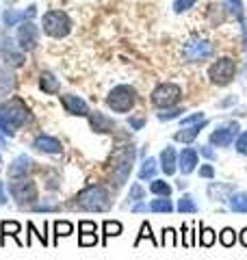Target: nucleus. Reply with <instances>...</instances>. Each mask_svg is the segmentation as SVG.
I'll list each match as a JSON object with an SVG mask.
<instances>
[{"label": "nucleus", "instance_id": "8", "mask_svg": "<svg viewBox=\"0 0 247 260\" xmlns=\"http://www.w3.org/2000/svg\"><path fill=\"white\" fill-rule=\"evenodd\" d=\"M241 135V124H238L236 119H228V121H221V124L212 130L208 141L210 145H215V148H230L236 137Z\"/></svg>", "mask_w": 247, "mask_h": 260}, {"label": "nucleus", "instance_id": "46", "mask_svg": "<svg viewBox=\"0 0 247 260\" xmlns=\"http://www.w3.org/2000/svg\"><path fill=\"white\" fill-rule=\"evenodd\" d=\"M0 133L7 135V137H13V133H15V130H13V128H11V126L3 119V115H0Z\"/></svg>", "mask_w": 247, "mask_h": 260}, {"label": "nucleus", "instance_id": "32", "mask_svg": "<svg viewBox=\"0 0 247 260\" xmlns=\"http://www.w3.org/2000/svg\"><path fill=\"white\" fill-rule=\"evenodd\" d=\"M219 241L224 247H232L236 243V232L232 230V228H224V230L219 232Z\"/></svg>", "mask_w": 247, "mask_h": 260}, {"label": "nucleus", "instance_id": "30", "mask_svg": "<svg viewBox=\"0 0 247 260\" xmlns=\"http://www.w3.org/2000/svg\"><path fill=\"white\" fill-rule=\"evenodd\" d=\"M215 239H217V234H215V230L212 228H202L200 230V245H204V247H212L215 245Z\"/></svg>", "mask_w": 247, "mask_h": 260}, {"label": "nucleus", "instance_id": "40", "mask_svg": "<svg viewBox=\"0 0 247 260\" xmlns=\"http://www.w3.org/2000/svg\"><path fill=\"white\" fill-rule=\"evenodd\" d=\"M234 148H236V152L241 154V156H247V130H243V133L236 137V145H234Z\"/></svg>", "mask_w": 247, "mask_h": 260}, {"label": "nucleus", "instance_id": "34", "mask_svg": "<svg viewBox=\"0 0 247 260\" xmlns=\"http://www.w3.org/2000/svg\"><path fill=\"white\" fill-rule=\"evenodd\" d=\"M3 237H18V232H20V223L18 221H3Z\"/></svg>", "mask_w": 247, "mask_h": 260}, {"label": "nucleus", "instance_id": "28", "mask_svg": "<svg viewBox=\"0 0 247 260\" xmlns=\"http://www.w3.org/2000/svg\"><path fill=\"white\" fill-rule=\"evenodd\" d=\"M176 208H178V213H197V204H195L193 195H182L178 200Z\"/></svg>", "mask_w": 247, "mask_h": 260}, {"label": "nucleus", "instance_id": "31", "mask_svg": "<svg viewBox=\"0 0 247 260\" xmlns=\"http://www.w3.org/2000/svg\"><path fill=\"white\" fill-rule=\"evenodd\" d=\"M121 223L119 221H104L102 223V232H104V239H111V237H119L121 234Z\"/></svg>", "mask_w": 247, "mask_h": 260}, {"label": "nucleus", "instance_id": "26", "mask_svg": "<svg viewBox=\"0 0 247 260\" xmlns=\"http://www.w3.org/2000/svg\"><path fill=\"white\" fill-rule=\"evenodd\" d=\"M3 22H5V26H7V28L18 26V24H22V22H24V11L7 9V11H5V15H3Z\"/></svg>", "mask_w": 247, "mask_h": 260}, {"label": "nucleus", "instance_id": "4", "mask_svg": "<svg viewBox=\"0 0 247 260\" xmlns=\"http://www.w3.org/2000/svg\"><path fill=\"white\" fill-rule=\"evenodd\" d=\"M72 18L61 9H50L41 15V28L48 37L52 39H63L72 32Z\"/></svg>", "mask_w": 247, "mask_h": 260}, {"label": "nucleus", "instance_id": "44", "mask_svg": "<svg viewBox=\"0 0 247 260\" xmlns=\"http://www.w3.org/2000/svg\"><path fill=\"white\" fill-rule=\"evenodd\" d=\"M197 152H200L204 158H208V160H215L217 158V154H215V150H212V145H200Z\"/></svg>", "mask_w": 247, "mask_h": 260}, {"label": "nucleus", "instance_id": "48", "mask_svg": "<svg viewBox=\"0 0 247 260\" xmlns=\"http://www.w3.org/2000/svg\"><path fill=\"white\" fill-rule=\"evenodd\" d=\"M236 102H238V98H236V95H230V98H226V100L219 102V107L226 109V107H230V104H236Z\"/></svg>", "mask_w": 247, "mask_h": 260}, {"label": "nucleus", "instance_id": "25", "mask_svg": "<svg viewBox=\"0 0 247 260\" xmlns=\"http://www.w3.org/2000/svg\"><path fill=\"white\" fill-rule=\"evenodd\" d=\"M176 206L171 204L169 198H159V200H152L150 204H147V210H152V213H171Z\"/></svg>", "mask_w": 247, "mask_h": 260}, {"label": "nucleus", "instance_id": "5", "mask_svg": "<svg viewBox=\"0 0 247 260\" xmlns=\"http://www.w3.org/2000/svg\"><path fill=\"white\" fill-rule=\"evenodd\" d=\"M137 102V91L130 85H117L113 87L106 95V107L113 113H128Z\"/></svg>", "mask_w": 247, "mask_h": 260}, {"label": "nucleus", "instance_id": "10", "mask_svg": "<svg viewBox=\"0 0 247 260\" xmlns=\"http://www.w3.org/2000/svg\"><path fill=\"white\" fill-rule=\"evenodd\" d=\"M9 191H11V198L18 202L20 206L35 204V202H37V186H35V182H33V180H28V178L11 180Z\"/></svg>", "mask_w": 247, "mask_h": 260}, {"label": "nucleus", "instance_id": "12", "mask_svg": "<svg viewBox=\"0 0 247 260\" xmlns=\"http://www.w3.org/2000/svg\"><path fill=\"white\" fill-rule=\"evenodd\" d=\"M39 44V28L33 24V20H24L22 24H18V46L24 52L33 50Z\"/></svg>", "mask_w": 247, "mask_h": 260}, {"label": "nucleus", "instance_id": "47", "mask_svg": "<svg viewBox=\"0 0 247 260\" xmlns=\"http://www.w3.org/2000/svg\"><path fill=\"white\" fill-rule=\"evenodd\" d=\"M78 230H80V234H87V232H96V223H94V221H82V223L78 225Z\"/></svg>", "mask_w": 247, "mask_h": 260}, {"label": "nucleus", "instance_id": "41", "mask_svg": "<svg viewBox=\"0 0 247 260\" xmlns=\"http://www.w3.org/2000/svg\"><path fill=\"white\" fill-rule=\"evenodd\" d=\"M180 113H184L182 109H165L163 113H159V119L161 121H169V119H176V117H180Z\"/></svg>", "mask_w": 247, "mask_h": 260}, {"label": "nucleus", "instance_id": "49", "mask_svg": "<svg viewBox=\"0 0 247 260\" xmlns=\"http://www.w3.org/2000/svg\"><path fill=\"white\" fill-rule=\"evenodd\" d=\"M7 204V195H5V184L3 180H0V206H5Z\"/></svg>", "mask_w": 247, "mask_h": 260}, {"label": "nucleus", "instance_id": "19", "mask_svg": "<svg viewBox=\"0 0 247 260\" xmlns=\"http://www.w3.org/2000/svg\"><path fill=\"white\" fill-rule=\"evenodd\" d=\"M39 89L46 95H52V93H59L61 83H59V78H56L52 72H41V76H39Z\"/></svg>", "mask_w": 247, "mask_h": 260}, {"label": "nucleus", "instance_id": "37", "mask_svg": "<svg viewBox=\"0 0 247 260\" xmlns=\"http://www.w3.org/2000/svg\"><path fill=\"white\" fill-rule=\"evenodd\" d=\"M98 243V234L96 232H87V234H80L78 237V245L80 247H91Z\"/></svg>", "mask_w": 247, "mask_h": 260}, {"label": "nucleus", "instance_id": "11", "mask_svg": "<svg viewBox=\"0 0 247 260\" xmlns=\"http://www.w3.org/2000/svg\"><path fill=\"white\" fill-rule=\"evenodd\" d=\"M0 59L13 65V68H20V65H24V50L20 46H15L13 39L0 35Z\"/></svg>", "mask_w": 247, "mask_h": 260}, {"label": "nucleus", "instance_id": "1", "mask_svg": "<svg viewBox=\"0 0 247 260\" xmlns=\"http://www.w3.org/2000/svg\"><path fill=\"white\" fill-rule=\"evenodd\" d=\"M74 206L91 213H104L111 208V195L102 184H89L74 198Z\"/></svg>", "mask_w": 247, "mask_h": 260}, {"label": "nucleus", "instance_id": "36", "mask_svg": "<svg viewBox=\"0 0 247 260\" xmlns=\"http://www.w3.org/2000/svg\"><path fill=\"white\" fill-rule=\"evenodd\" d=\"M195 5H197V0H176L171 9H174L176 13H184V11H189V9H193Z\"/></svg>", "mask_w": 247, "mask_h": 260}, {"label": "nucleus", "instance_id": "50", "mask_svg": "<svg viewBox=\"0 0 247 260\" xmlns=\"http://www.w3.org/2000/svg\"><path fill=\"white\" fill-rule=\"evenodd\" d=\"M135 213H143V210H147V206L143 204V202H135V206H133Z\"/></svg>", "mask_w": 247, "mask_h": 260}, {"label": "nucleus", "instance_id": "22", "mask_svg": "<svg viewBox=\"0 0 247 260\" xmlns=\"http://www.w3.org/2000/svg\"><path fill=\"white\" fill-rule=\"evenodd\" d=\"M208 124V121H200V124H193V126H182V130H178V133L174 135V139L180 141V143H191L197 135H200V130Z\"/></svg>", "mask_w": 247, "mask_h": 260}, {"label": "nucleus", "instance_id": "2", "mask_svg": "<svg viewBox=\"0 0 247 260\" xmlns=\"http://www.w3.org/2000/svg\"><path fill=\"white\" fill-rule=\"evenodd\" d=\"M212 54H215V44H212L208 37L200 35V32L187 37L182 48H180V56H182L184 63H204V61H208Z\"/></svg>", "mask_w": 247, "mask_h": 260}, {"label": "nucleus", "instance_id": "14", "mask_svg": "<svg viewBox=\"0 0 247 260\" xmlns=\"http://www.w3.org/2000/svg\"><path fill=\"white\" fill-rule=\"evenodd\" d=\"M33 167H35V160H33L30 156H26V154H20L18 158H13L7 174H9L11 180H20V178H26L33 172Z\"/></svg>", "mask_w": 247, "mask_h": 260}, {"label": "nucleus", "instance_id": "23", "mask_svg": "<svg viewBox=\"0 0 247 260\" xmlns=\"http://www.w3.org/2000/svg\"><path fill=\"white\" fill-rule=\"evenodd\" d=\"M230 210L232 213H247V193L245 191H234L228 200Z\"/></svg>", "mask_w": 247, "mask_h": 260}, {"label": "nucleus", "instance_id": "42", "mask_svg": "<svg viewBox=\"0 0 247 260\" xmlns=\"http://www.w3.org/2000/svg\"><path fill=\"white\" fill-rule=\"evenodd\" d=\"M204 119H206L204 113H191V115H187V117L180 119V124H182V126H193V124H200V121H204Z\"/></svg>", "mask_w": 247, "mask_h": 260}, {"label": "nucleus", "instance_id": "20", "mask_svg": "<svg viewBox=\"0 0 247 260\" xmlns=\"http://www.w3.org/2000/svg\"><path fill=\"white\" fill-rule=\"evenodd\" d=\"M176 167H178V158H176V150L171 148V145H167L163 152H161V169H163V174H167L171 176L176 172Z\"/></svg>", "mask_w": 247, "mask_h": 260}, {"label": "nucleus", "instance_id": "52", "mask_svg": "<svg viewBox=\"0 0 247 260\" xmlns=\"http://www.w3.org/2000/svg\"><path fill=\"white\" fill-rule=\"evenodd\" d=\"M178 189H187V182L184 180H178Z\"/></svg>", "mask_w": 247, "mask_h": 260}, {"label": "nucleus", "instance_id": "45", "mask_svg": "<svg viewBox=\"0 0 247 260\" xmlns=\"http://www.w3.org/2000/svg\"><path fill=\"white\" fill-rule=\"evenodd\" d=\"M200 178H208V180H212V178H215V167L212 165H202L200 167Z\"/></svg>", "mask_w": 247, "mask_h": 260}, {"label": "nucleus", "instance_id": "24", "mask_svg": "<svg viewBox=\"0 0 247 260\" xmlns=\"http://www.w3.org/2000/svg\"><path fill=\"white\" fill-rule=\"evenodd\" d=\"M156 172H159V167H156V160L154 158H145L141 162V169H139V178H141V180H154Z\"/></svg>", "mask_w": 247, "mask_h": 260}, {"label": "nucleus", "instance_id": "21", "mask_svg": "<svg viewBox=\"0 0 247 260\" xmlns=\"http://www.w3.org/2000/svg\"><path fill=\"white\" fill-rule=\"evenodd\" d=\"M224 7H226L228 13H232L234 18L241 22V28H243L245 35H247V22H245V5H243V0H224Z\"/></svg>", "mask_w": 247, "mask_h": 260}, {"label": "nucleus", "instance_id": "38", "mask_svg": "<svg viewBox=\"0 0 247 260\" xmlns=\"http://www.w3.org/2000/svg\"><path fill=\"white\" fill-rule=\"evenodd\" d=\"M54 234L56 237H70L72 234V223L70 221H56L54 223Z\"/></svg>", "mask_w": 247, "mask_h": 260}, {"label": "nucleus", "instance_id": "39", "mask_svg": "<svg viewBox=\"0 0 247 260\" xmlns=\"http://www.w3.org/2000/svg\"><path fill=\"white\" fill-rule=\"evenodd\" d=\"M143 239H150L152 243H156L154 241V234H152V228H150V223L147 221H143V225H141V232H139V237H137V241H135V245H139Z\"/></svg>", "mask_w": 247, "mask_h": 260}, {"label": "nucleus", "instance_id": "35", "mask_svg": "<svg viewBox=\"0 0 247 260\" xmlns=\"http://www.w3.org/2000/svg\"><path fill=\"white\" fill-rule=\"evenodd\" d=\"M143 198H145V191H143V186L139 184V182H135L133 186H130L128 200H130V202H143Z\"/></svg>", "mask_w": 247, "mask_h": 260}, {"label": "nucleus", "instance_id": "43", "mask_svg": "<svg viewBox=\"0 0 247 260\" xmlns=\"http://www.w3.org/2000/svg\"><path fill=\"white\" fill-rule=\"evenodd\" d=\"M128 126L133 128V130H141L145 126V117L143 115H133V117H128Z\"/></svg>", "mask_w": 247, "mask_h": 260}, {"label": "nucleus", "instance_id": "33", "mask_svg": "<svg viewBox=\"0 0 247 260\" xmlns=\"http://www.w3.org/2000/svg\"><path fill=\"white\" fill-rule=\"evenodd\" d=\"M33 208H35L37 213H54V210H59V204L48 198L44 202H39V204H33Z\"/></svg>", "mask_w": 247, "mask_h": 260}, {"label": "nucleus", "instance_id": "13", "mask_svg": "<svg viewBox=\"0 0 247 260\" xmlns=\"http://www.w3.org/2000/svg\"><path fill=\"white\" fill-rule=\"evenodd\" d=\"M61 104L70 115H76V117H89V113H91L89 111V104L82 100L80 95H74V93H63Z\"/></svg>", "mask_w": 247, "mask_h": 260}, {"label": "nucleus", "instance_id": "17", "mask_svg": "<svg viewBox=\"0 0 247 260\" xmlns=\"http://www.w3.org/2000/svg\"><path fill=\"white\" fill-rule=\"evenodd\" d=\"M89 124H91V128L96 130V133H115V130H117L115 121L111 117H106L100 111L89 113Z\"/></svg>", "mask_w": 247, "mask_h": 260}, {"label": "nucleus", "instance_id": "29", "mask_svg": "<svg viewBox=\"0 0 247 260\" xmlns=\"http://www.w3.org/2000/svg\"><path fill=\"white\" fill-rule=\"evenodd\" d=\"M150 191L154 195H159V198H169V195H171V186L165 180H152L150 182Z\"/></svg>", "mask_w": 247, "mask_h": 260}, {"label": "nucleus", "instance_id": "6", "mask_svg": "<svg viewBox=\"0 0 247 260\" xmlns=\"http://www.w3.org/2000/svg\"><path fill=\"white\" fill-rule=\"evenodd\" d=\"M0 115H3V119H5L13 130H15V128H22V126L30 119L28 107L20 100V98H11V100H7V102L0 104Z\"/></svg>", "mask_w": 247, "mask_h": 260}, {"label": "nucleus", "instance_id": "18", "mask_svg": "<svg viewBox=\"0 0 247 260\" xmlns=\"http://www.w3.org/2000/svg\"><path fill=\"white\" fill-rule=\"evenodd\" d=\"M234 191H236L234 184H226V182H210L208 184V198L212 202H228Z\"/></svg>", "mask_w": 247, "mask_h": 260}, {"label": "nucleus", "instance_id": "27", "mask_svg": "<svg viewBox=\"0 0 247 260\" xmlns=\"http://www.w3.org/2000/svg\"><path fill=\"white\" fill-rule=\"evenodd\" d=\"M13 87H15L13 74H11V72H7V70H0V95L9 93Z\"/></svg>", "mask_w": 247, "mask_h": 260}, {"label": "nucleus", "instance_id": "9", "mask_svg": "<svg viewBox=\"0 0 247 260\" xmlns=\"http://www.w3.org/2000/svg\"><path fill=\"white\" fill-rule=\"evenodd\" d=\"M182 98V89L174 83H161L152 91V104L156 109H171L176 107Z\"/></svg>", "mask_w": 247, "mask_h": 260}, {"label": "nucleus", "instance_id": "54", "mask_svg": "<svg viewBox=\"0 0 247 260\" xmlns=\"http://www.w3.org/2000/svg\"><path fill=\"white\" fill-rule=\"evenodd\" d=\"M0 169H3V156H0Z\"/></svg>", "mask_w": 247, "mask_h": 260}, {"label": "nucleus", "instance_id": "7", "mask_svg": "<svg viewBox=\"0 0 247 260\" xmlns=\"http://www.w3.org/2000/svg\"><path fill=\"white\" fill-rule=\"evenodd\" d=\"M236 76V61L232 56H219L208 68V78L212 85H219V87H226L234 80Z\"/></svg>", "mask_w": 247, "mask_h": 260}, {"label": "nucleus", "instance_id": "3", "mask_svg": "<svg viewBox=\"0 0 247 260\" xmlns=\"http://www.w3.org/2000/svg\"><path fill=\"white\" fill-rule=\"evenodd\" d=\"M133 162H135L133 145H121L119 150H115L113 162H111V178H113L115 189H121L128 182V176L133 172Z\"/></svg>", "mask_w": 247, "mask_h": 260}, {"label": "nucleus", "instance_id": "16", "mask_svg": "<svg viewBox=\"0 0 247 260\" xmlns=\"http://www.w3.org/2000/svg\"><path fill=\"white\" fill-rule=\"evenodd\" d=\"M33 148L39 150V152H46V154H61L63 152V145L59 139H54L50 135H37L35 139H33Z\"/></svg>", "mask_w": 247, "mask_h": 260}, {"label": "nucleus", "instance_id": "53", "mask_svg": "<svg viewBox=\"0 0 247 260\" xmlns=\"http://www.w3.org/2000/svg\"><path fill=\"white\" fill-rule=\"evenodd\" d=\"M0 148H7V141L3 139V137H0Z\"/></svg>", "mask_w": 247, "mask_h": 260}, {"label": "nucleus", "instance_id": "15", "mask_svg": "<svg viewBox=\"0 0 247 260\" xmlns=\"http://www.w3.org/2000/svg\"><path fill=\"white\" fill-rule=\"evenodd\" d=\"M197 165H200V152L193 150V148H184L180 152V158H178V169L182 172L184 176L193 174Z\"/></svg>", "mask_w": 247, "mask_h": 260}, {"label": "nucleus", "instance_id": "51", "mask_svg": "<svg viewBox=\"0 0 247 260\" xmlns=\"http://www.w3.org/2000/svg\"><path fill=\"white\" fill-rule=\"evenodd\" d=\"M238 239H241L243 247H247V228H245V230H241V234H238Z\"/></svg>", "mask_w": 247, "mask_h": 260}]
</instances>
